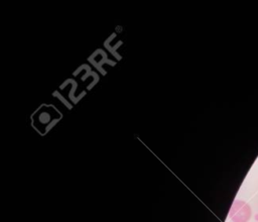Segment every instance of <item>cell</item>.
<instances>
[{
    "label": "cell",
    "mask_w": 258,
    "mask_h": 222,
    "mask_svg": "<svg viewBox=\"0 0 258 222\" xmlns=\"http://www.w3.org/2000/svg\"><path fill=\"white\" fill-rule=\"evenodd\" d=\"M251 207L242 200H235L230 209L229 217L233 222H248L251 218Z\"/></svg>",
    "instance_id": "6da1fadb"
}]
</instances>
